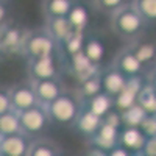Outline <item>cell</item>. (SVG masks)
Here are the masks:
<instances>
[{
	"instance_id": "obj_32",
	"label": "cell",
	"mask_w": 156,
	"mask_h": 156,
	"mask_svg": "<svg viewBox=\"0 0 156 156\" xmlns=\"http://www.w3.org/2000/svg\"><path fill=\"white\" fill-rule=\"evenodd\" d=\"M142 156H156V136L147 139V144L142 150Z\"/></svg>"
},
{
	"instance_id": "obj_26",
	"label": "cell",
	"mask_w": 156,
	"mask_h": 156,
	"mask_svg": "<svg viewBox=\"0 0 156 156\" xmlns=\"http://www.w3.org/2000/svg\"><path fill=\"white\" fill-rule=\"evenodd\" d=\"M147 111L142 108L139 103L133 105L131 108H128L122 111V119H123V126H140L144 119L147 117Z\"/></svg>"
},
{
	"instance_id": "obj_4",
	"label": "cell",
	"mask_w": 156,
	"mask_h": 156,
	"mask_svg": "<svg viewBox=\"0 0 156 156\" xmlns=\"http://www.w3.org/2000/svg\"><path fill=\"white\" fill-rule=\"evenodd\" d=\"M20 114V125H22V131L25 134H28L30 137H41V136H45L50 125L51 123V119L48 115V111H47V106L44 105H36L33 108H28L25 109Z\"/></svg>"
},
{
	"instance_id": "obj_21",
	"label": "cell",
	"mask_w": 156,
	"mask_h": 156,
	"mask_svg": "<svg viewBox=\"0 0 156 156\" xmlns=\"http://www.w3.org/2000/svg\"><path fill=\"white\" fill-rule=\"evenodd\" d=\"M83 105H84L87 109H90L92 112H95V114H98V115H101V117H105V115L115 106V101H114V97H112V95H109L108 92H105V90H103V92L97 94L95 97L84 100Z\"/></svg>"
},
{
	"instance_id": "obj_25",
	"label": "cell",
	"mask_w": 156,
	"mask_h": 156,
	"mask_svg": "<svg viewBox=\"0 0 156 156\" xmlns=\"http://www.w3.org/2000/svg\"><path fill=\"white\" fill-rule=\"evenodd\" d=\"M137 103L148 114H156V89L148 81H145L144 87L140 89L139 97H137Z\"/></svg>"
},
{
	"instance_id": "obj_16",
	"label": "cell",
	"mask_w": 156,
	"mask_h": 156,
	"mask_svg": "<svg viewBox=\"0 0 156 156\" xmlns=\"http://www.w3.org/2000/svg\"><path fill=\"white\" fill-rule=\"evenodd\" d=\"M44 27L48 30V33L56 39L59 47L67 41V39L76 31L67 17H53V19H45Z\"/></svg>"
},
{
	"instance_id": "obj_34",
	"label": "cell",
	"mask_w": 156,
	"mask_h": 156,
	"mask_svg": "<svg viewBox=\"0 0 156 156\" xmlns=\"http://www.w3.org/2000/svg\"><path fill=\"white\" fill-rule=\"evenodd\" d=\"M145 75H147V81L156 89V67H153L151 70H148Z\"/></svg>"
},
{
	"instance_id": "obj_8",
	"label": "cell",
	"mask_w": 156,
	"mask_h": 156,
	"mask_svg": "<svg viewBox=\"0 0 156 156\" xmlns=\"http://www.w3.org/2000/svg\"><path fill=\"white\" fill-rule=\"evenodd\" d=\"M31 140L33 137L23 131L0 136V156H28Z\"/></svg>"
},
{
	"instance_id": "obj_7",
	"label": "cell",
	"mask_w": 156,
	"mask_h": 156,
	"mask_svg": "<svg viewBox=\"0 0 156 156\" xmlns=\"http://www.w3.org/2000/svg\"><path fill=\"white\" fill-rule=\"evenodd\" d=\"M9 89V95H11V101H12V109L22 112L28 108H33L36 105H39L37 95L34 92L33 83L28 80L27 83H17L14 86L8 87Z\"/></svg>"
},
{
	"instance_id": "obj_2",
	"label": "cell",
	"mask_w": 156,
	"mask_h": 156,
	"mask_svg": "<svg viewBox=\"0 0 156 156\" xmlns=\"http://www.w3.org/2000/svg\"><path fill=\"white\" fill-rule=\"evenodd\" d=\"M83 108L80 95H75L69 90L62 92L58 98L47 105V111L51 119V123L56 126H72L78 114Z\"/></svg>"
},
{
	"instance_id": "obj_10",
	"label": "cell",
	"mask_w": 156,
	"mask_h": 156,
	"mask_svg": "<svg viewBox=\"0 0 156 156\" xmlns=\"http://www.w3.org/2000/svg\"><path fill=\"white\" fill-rule=\"evenodd\" d=\"M100 78H101L103 90L108 92L109 95H112V97L119 95L126 87L128 80H129V78L123 72H120L119 69H117L112 62L100 70Z\"/></svg>"
},
{
	"instance_id": "obj_6",
	"label": "cell",
	"mask_w": 156,
	"mask_h": 156,
	"mask_svg": "<svg viewBox=\"0 0 156 156\" xmlns=\"http://www.w3.org/2000/svg\"><path fill=\"white\" fill-rule=\"evenodd\" d=\"M112 64L119 69L120 72H123L128 78L133 76H142L145 75V67L144 64L140 62V59L137 58V55L134 53V50L131 47V44H128L125 47H122L117 55L112 59Z\"/></svg>"
},
{
	"instance_id": "obj_20",
	"label": "cell",
	"mask_w": 156,
	"mask_h": 156,
	"mask_svg": "<svg viewBox=\"0 0 156 156\" xmlns=\"http://www.w3.org/2000/svg\"><path fill=\"white\" fill-rule=\"evenodd\" d=\"M76 0H42L41 8L45 19L67 17Z\"/></svg>"
},
{
	"instance_id": "obj_30",
	"label": "cell",
	"mask_w": 156,
	"mask_h": 156,
	"mask_svg": "<svg viewBox=\"0 0 156 156\" xmlns=\"http://www.w3.org/2000/svg\"><path fill=\"white\" fill-rule=\"evenodd\" d=\"M140 129L147 134V137L156 136V114H147L140 125Z\"/></svg>"
},
{
	"instance_id": "obj_3",
	"label": "cell",
	"mask_w": 156,
	"mask_h": 156,
	"mask_svg": "<svg viewBox=\"0 0 156 156\" xmlns=\"http://www.w3.org/2000/svg\"><path fill=\"white\" fill-rule=\"evenodd\" d=\"M61 50L56 39L48 33V30L44 28H36L28 30L23 39V47H22V56L25 59H34L41 56H50V55H58Z\"/></svg>"
},
{
	"instance_id": "obj_14",
	"label": "cell",
	"mask_w": 156,
	"mask_h": 156,
	"mask_svg": "<svg viewBox=\"0 0 156 156\" xmlns=\"http://www.w3.org/2000/svg\"><path fill=\"white\" fill-rule=\"evenodd\" d=\"M34 92L37 95V100L41 105L47 106L55 98H58L62 92H66L61 78H50V80H41V81H31Z\"/></svg>"
},
{
	"instance_id": "obj_27",
	"label": "cell",
	"mask_w": 156,
	"mask_h": 156,
	"mask_svg": "<svg viewBox=\"0 0 156 156\" xmlns=\"http://www.w3.org/2000/svg\"><path fill=\"white\" fill-rule=\"evenodd\" d=\"M84 41H86V33L84 31H75L67 41L61 45V50H64V53H66L69 58L75 56V55L83 51Z\"/></svg>"
},
{
	"instance_id": "obj_17",
	"label": "cell",
	"mask_w": 156,
	"mask_h": 156,
	"mask_svg": "<svg viewBox=\"0 0 156 156\" xmlns=\"http://www.w3.org/2000/svg\"><path fill=\"white\" fill-rule=\"evenodd\" d=\"M61 154H64L62 145L47 136L34 137L31 140V147L28 151V156H61Z\"/></svg>"
},
{
	"instance_id": "obj_33",
	"label": "cell",
	"mask_w": 156,
	"mask_h": 156,
	"mask_svg": "<svg viewBox=\"0 0 156 156\" xmlns=\"http://www.w3.org/2000/svg\"><path fill=\"white\" fill-rule=\"evenodd\" d=\"M108 156H131V153H129L123 145H120V144H117L109 153H108Z\"/></svg>"
},
{
	"instance_id": "obj_28",
	"label": "cell",
	"mask_w": 156,
	"mask_h": 156,
	"mask_svg": "<svg viewBox=\"0 0 156 156\" xmlns=\"http://www.w3.org/2000/svg\"><path fill=\"white\" fill-rule=\"evenodd\" d=\"M131 2L133 0H90L94 9H97L98 12H103V14H108V16L114 14L115 11L129 5Z\"/></svg>"
},
{
	"instance_id": "obj_15",
	"label": "cell",
	"mask_w": 156,
	"mask_h": 156,
	"mask_svg": "<svg viewBox=\"0 0 156 156\" xmlns=\"http://www.w3.org/2000/svg\"><path fill=\"white\" fill-rule=\"evenodd\" d=\"M128 44H131L134 53L137 55L140 62L144 64L145 72L156 67V42L145 41L144 36H142V37L136 39V41H133V42H128Z\"/></svg>"
},
{
	"instance_id": "obj_19",
	"label": "cell",
	"mask_w": 156,
	"mask_h": 156,
	"mask_svg": "<svg viewBox=\"0 0 156 156\" xmlns=\"http://www.w3.org/2000/svg\"><path fill=\"white\" fill-rule=\"evenodd\" d=\"M67 19L70 20L72 27L76 31H84L89 28V22H90V12H89V5L84 0H76L75 5L72 6Z\"/></svg>"
},
{
	"instance_id": "obj_5",
	"label": "cell",
	"mask_w": 156,
	"mask_h": 156,
	"mask_svg": "<svg viewBox=\"0 0 156 156\" xmlns=\"http://www.w3.org/2000/svg\"><path fill=\"white\" fill-rule=\"evenodd\" d=\"M27 72L30 81H41L50 80V78H59L61 73V64L58 55L41 56L27 61Z\"/></svg>"
},
{
	"instance_id": "obj_22",
	"label": "cell",
	"mask_w": 156,
	"mask_h": 156,
	"mask_svg": "<svg viewBox=\"0 0 156 156\" xmlns=\"http://www.w3.org/2000/svg\"><path fill=\"white\" fill-rule=\"evenodd\" d=\"M83 53L92 61L94 64L100 66L103 58H105V44L98 36L94 34H86V41L83 47Z\"/></svg>"
},
{
	"instance_id": "obj_12",
	"label": "cell",
	"mask_w": 156,
	"mask_h": 156,
	"mask_svg": "<svg viewBox=\"0 0 156 156\" xmlns=\"http://www.w3.org/2000/svg\"><path fill=\"white\" fill-rule=\"evenodd\" d=\"M147 139V134L140 129V126H122L119 144L131 153V156H142Z\"/></svg>"
},
{
	"instance_id": "obj_35",
	"label": "cell",
	"mask_w": 156,
	"mask_h": 156,
	"mask_svg": "<svg viewBox=\"0 0 156 156\" xmlns=\"http://www.w3.org/2000/svg\"><path fill=\"white\" fill-rule=\"evenodd\" d=\"M0 3H5V5H8V3H9V0H0Z\"/></svg>"
},
{
	"instance_id": "obj_1",
	"label": "cell",
	"mask_w": 156,
	"mask_h": 156,
	"mask_svg": "<svg viewBox=\"0 0 156 156\" xmlns=\"http://www.w3.org/2000/svg\"><path fill=\"white\" fill-rule=\"evenodd\" d=\"M109 25L112 33L126 42H133L136 39L142 37L148 27V23L140 16V12L134 8L133 3H129L120 8L119 11H115L114 14H111Z\"/></svg>"
},
{
	"instance_id": "obj_29",
	"label": "cell",
	"mask_w": 156,
	"mask_h": 156,
	"mask_svg": "<svg viewBox=\"0 0 156 156\" xmlns=\"http://www.w3.org/2000/svg\"><path fill=\"white\" fill-rule=\"evenodd\" d=\"M131 3L148 25H156V0H133Z\"/></svg>"
},
{
	"instance_id": "obj_23",
	"label": "cell",
	"mask_w": 156,
	"mask_h": 156,
	"mask_svg": "<svg viewBox=\"0 0 156 156\" xmlns=\"http://www.w3.org/2000/svg\"><path fill=\"white\" fill-rule=\"evenodd\" d=\"M100 92H103V84H101V78H100V72H98V73H94V75L84 78V80H81L80 84H78V92L76 94L80 95L81 101H84L87 98L95 97Z\"/></svg>"
},
{
	"instance_id": "obj_31",
	"label": "cell",
	"mask_w": 156,
	"mask_h": 156,
	"mask_svg": "<svg viewBox=\"0 0 156 156\" xmlns=\"http://www.w3.org/2000/svg\"><path fill=\"white\" fill-rule=\"evenodd\" d=\"M12 109V101H11V95H9V89L3 87L0 90V114H5Z\"/></svg>"
},
{
	"instance_id": "obj_9",
	"label": "cell",
	"mask_w": 156,
	"mask_h": 156,
	"mask_svg": "<svg viewBox=\"0 0 156 156\" xmlns=\"http://www.w3.org/2000/svg\"><path fill=\"white\" fill-rule=\"evenodd\" d=\"M27 34V30H20L14 25H2V53L5 55H22V47H23V39Z\"/></svg>"
},
{
	"instance_id": "obj_11",
	"label": "cell",
	"mask_w": 156,
	"mask_h": 156,
	"mask_svg": "<svg viewBox=\"0 0 156 156\" xmlns=\"http://www.w3.org/2000/svg\"><path fill=\"white\" fill-rule=\"evenodd\" d=\"M120 129L108 122L103 120L101 126L98 128V131L87 139V144L90 147H98L101 150H105L106 153H109L117 144H119V137H120Z\"/></svg>"
},
{
	"instance_id": "obj_18",
	"label": "cell",
	"mask_w": 156,
	"mask_h": 156,
	"mask_svg": "<svg viewBox=\"0 0 156 156\" xmlns=\"http://www.w3.org/2000/svg\"><path fill=\"white\" fill-rule=\"evenodd\" d=\"M69 61H70L72 73L78 78V81H81V80H84V78L94 75V73H98L100 69H101L100 66H97V64H94L92 61H90L83 51L75 55V56H70Z\"/></svg>"
},
{
	"instance_id": "obj_24",
	"label": "cell",
	"mask_w": 156,
	"mask_h": 156,
	"mask_svg": "<svg viewBox=\"0 0 156 156\" xmlns=\"http://www.w3.org/2000/svg\"><path fill=\"white\" fill-rule=\"evenodd\" d=\"M22 131L20 114L17 111H9L0 114V136H8Z\"/></svg>"
},
{
	"instance_id": "obj_13",
	"label": "cell",
	"mask_w": 156,
	"mask_h": 156,
	"mask_svg": "<svg viewBox=\"0 0 156 156\" xmlns=\"http://www.w3.org/2000/svg\"><path fill=\"white\" fill-rule=\"evenodd\" d=\"M101 123H103V117L95 114V112H92L90 109H87L83 105V108H81L80 114H78L75 123L72 125V128H73L75 133L83 136L84 139H89V137H92L98 131V128L101 126Z\"/></svg>"
}]
</instances>
